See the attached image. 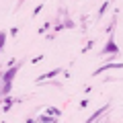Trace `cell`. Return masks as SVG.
<instances>
[{
	"label": "cell",
	"instance_id": "6da1fadb",
	"mask_svg": "<svg viewBox=\"0 0 123 123\" xmlns=\"http://www.w3.org/2000/svg\"><path fill=\"white\" fill-rule=\"evenodd\" d=\"M115 49H117V45H115L113 41H109V45H107V49H105V51H115Z\"/></svg>",
	"mask_w": 123,
	"mask_h": 123
}]
</instances>
